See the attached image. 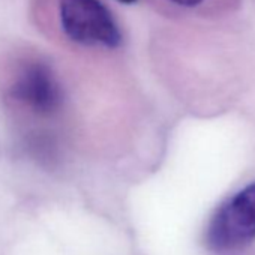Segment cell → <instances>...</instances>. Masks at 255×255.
Listing matches in <instances>:
<instances>
[{
  "mask_svg": "<svg viewBox=\"0 0 255 255\" xmlns=\"http://www.w3.org/2000/svg\"><path fill=\"white\" fill-rule=\"evenodd\" d=\"M255 240V183L246 186L213 215L206 242L216 252H234Z\"/></svg>",
  "mask_w": 255,
  "mask_h": 255,
  "instance_id": "cell-3",
  "label": "cell"
},
{
  "mask_svg": "<svg viewBox=\"0 0 255 255\" xmlns=\"http://www.w3.org/2000/svg\"><path fill=\"white\" fill-rule=\"evenodd\" d=\"M8 96L39 116L54 114L63 102V89L53 66L42 57L21 54L8 74Z\"/></svg>",
  "mask_w": 255,
  "mask_h": 255,
  "instance_id": "cell-2",
  "label": "cell"
},
{
  "mask_svg": "<svg viewBox=\"0 0 255 255\" xmlns=\"http://www.w3.org/2000/svg\"><path fill=\"white\" fill-rule=\"evenodd\" d=\"M117 2H120V3H125V5H131V3H135L137 0H117Z\"/></svg>",
  "mask_w": 255,
  "mask_h": 255,
  "instance_id": "cell-5",
  "label": "cell"
},
{
  "mask_svg": "<svg viewBox=\"0 0 255 255\" xmlns=\"http://www.w3.org/2000/svg\"><path fill=\"white\" fill-rule=\"evenodd\" d=\"M159 12L185 20H213L236 11L240 0H149Z\"/></svg>",
  "mask_w": 255,
  "mask_h": 255,
  "instance_id": "cell-4",
  "label": "cell"
},
{
  "mask_svg": "<svg viewBox=\"0 0 255 255\" xmlns=\"http://www.w3.org/2000/svg\"><path fill=\"white\" fill-rule=\"evenodd\" d=\"M51 23L69 44L116 50L123 42L120 24L104 0H50Z\"/></svg>",
  "mask_w": 255,
  "mask_h": 255,
  "instance_id": "cell-1",
  "label": "cell"
}]
</instances>
